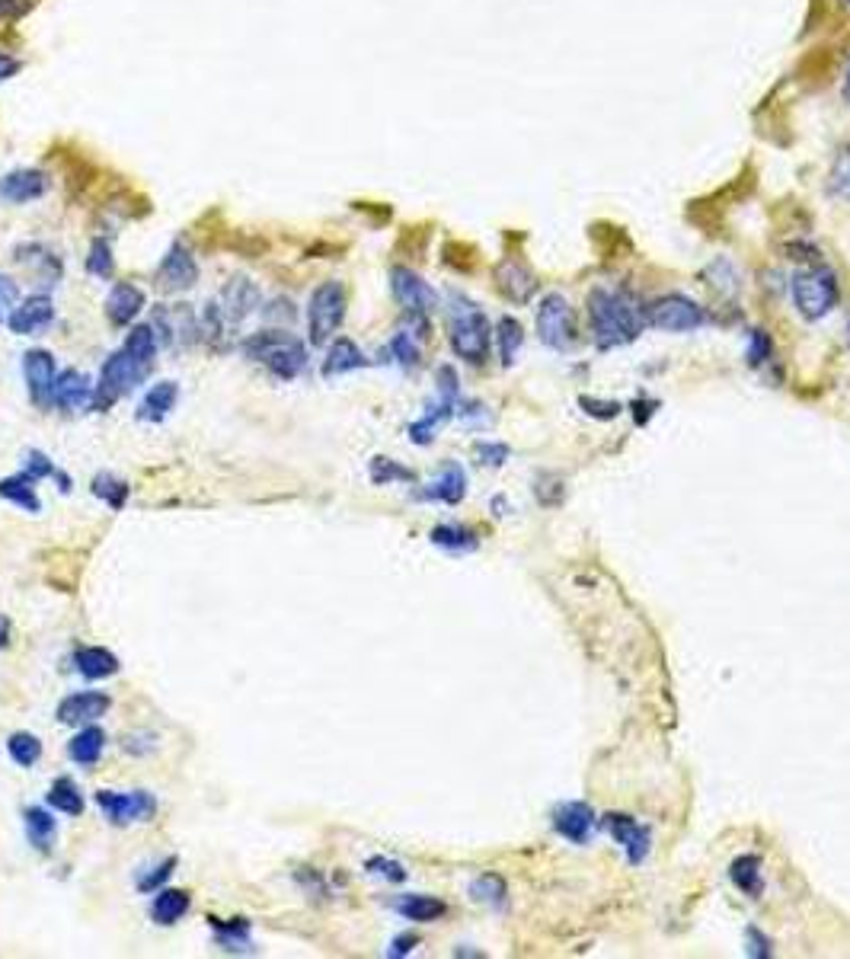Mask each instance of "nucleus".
<instances>
[{"label": "nucleus", "instance_id": "53", "mask_svg": "<svg viewBox=\"0 0 850 959\" xmlns=\"http://www.w3.org/2000/svg\"><path fill=\"white\" fill-rule=\"evenodd\" d=\"M579 406H585V413L595 419H614L620 413V403H601L592 397H579Z\"/></svg>", "mask_w": 850, "mask_h": 959}, {"label": "nucleus", "instance_id": "34", "mask_svg": "<svg viewBox=\"0 0 850 959\" xmlns=\"http://www.w3.org/2000/svg\"><path fill=\"white\" fill-rule=\"evenodd\" d=\"M0 496H4L7 502H13L16 509H23V512H42V502H39V496H36V480H32L29 474H16V477H4L0 480Z\"/></svg>", "mask_w": 850, "mask_h": 959}, {"label": "nucleus", "instance_id": "51", "mask_svg": "<svg viewBox=\"0 0 850 959\" xmlns=\"http://www.w3.org/2000/svg\"><path fill=\"white\" fill-rule=\"evenodd\" d=\"M831 189L841 192L844 199H850V151H844L838 157L835 170H831Z\"/></svg>", "mask_w": 850, "mask_h": 959}, {"label": "nucleus", "instance_id": "11", "mask_svg": "<svg viewBox=\"0 0 850 959\" xmlns=\"http://www.w3.org/2000/svg\"><path fill=\"white\" fill-rule=\"evenodd\" d=\"M195 282H199V263H195V253L183 240H176L167 250V256L160 259V266L154 272V285L163 291V295H179V291L195 288Z\"/></svg>", "mask_w": 850, "mask_h": 959}, {"label": "nucleus", "instance_id": "42", "mask_svg": "<svg viewBox=\"0 0 850 959\" xmlns=\"http://www.w3.org/2000/svg\"><path fill=\"white\" fill-rule=\"evenodd\" d=\"M7 752L20 768H32V765H39V758H42V742L32 733H13L7 739Z\"/></svg>", "mask_w": 850, "mask_h": 959}, {"label": "nucleus", "instance_id": "49", "mask_svg": "<svg viewBox=\"0 0 850 959\" xmlns=\"http://www.w3.org/2000/svg\"><path fill=\"white\" fill-rule=\"evenodd\" d=\"M745 953L755 956V959H771V956H774L771 937L761 934L758 928H748V931H745Z\"/></svg>", "mask_w": 850, "mask_h": 959}, {"label": "nucleus", "instance_id": "4", "mask_svg": "<svg viewBox=\"0 0 850 959\" xmlns=\"http://www.w3.org/2000/svg\"><path fill=\"white\" fill-rule=\"evenodd\" d=\"M144 378H151V368H144L138 359H132L125 349H119V352H112L109 359L103 362V368H100V381L93 384V403H90V410H96V413H106V410H112L125 394H132V390L144 381Z\"/></svg>", "mask_w": 850, "mask_h": 959}, {"label": "nucleus", "instance_id": "20", "mask_svg": "<svg viewBox=\"0 0 850 959\" xmlns=\"http://www.w3.org/2000/svg\"><path fill=\"white\" fill-rule=\"evenodd\" d=\"M595 825H598L595 809L582 800H569V803H560L557 809H553V828H557V832L572 844H588Z\"/></svg>", "mask_w": 850, "mask_h": 959}, {"label": "nucleus", "instance_id": "57", "mask_svg": "<svg viewBox=\"0 0 850 959\" xmlns=\"http://www.w3.org/2000/svg\"><path fill=\"white\" fill-rule=\"evenodd\" d=\"M23 64H20V58H13V55H7V52H0V80H10L16 71H20Z\"/></svg>", "mask_w": 850, "mask_h": 959}, {"label": "nucleus", "instance_id": "8", "mask_svg": "<svg viewBox=\"0 0 850 959\" xmlns=\"http://www.w3.org/2000/svg\"><path fill=\"white\" fill-rule=\"evenodd\" d=\"M147 323L167 349H189L199 343V314L192 311V304H160Z\"/></svg>", "mask_w": 850, "mask_h": 959}, {"label": "nucleus", "instance_id": "19", "mask_svg": "<svg viewBox=\"0 0 850 959\" xmlns=\"http://www.w3.org/2000/svg\"><path fill=\"white\" fill-rule=\"evenodd\" d=\"M45 192H48V176L42 170H36V167L10 170V173L0 176V202H7V205L39 202Z\"/></svg>", "mask_w": 850, "mask_h": 959}, {"label": "nucleus", "instance_id": "30", "mask_svg": "<svg viewBox=\"0 0 850 959\" xmlns=\"http://www.w3.org/2000/svg\"><path fill=\"white\" fill-rule=\"evenodd\" d=\"M45 803H48V809H58V812H64V816H84V809H87V800H84V793H80V787L74 784V777H55V784L48 787V793H45Z\"/></svg>", "mask_w": 850, "mask_h": 959}, {"label": "nucleus", "instance_id": "46", "mask_svg": "<svg viewBox=\"0 0 850 959\" xmlns=\"http://www.w3.org/2000/svg\"><path fill=\"white\" fill-rule=\"evenodd\" d=\"M23 474H29L32 480H48V477L55 480L58 467L52 464V458H48L45 451L32 448V451H26V461H23Z\"/></svg>", "mask_w": 850, "mask_h": 959}, {"label": "nucleus", "instance_id": "12", "mask_svg": "<svg viewBox=\"0 0 850 959\" xmlns=\"http://www.w3.org/2000/svg\"><path fill=\"white\" fill-rule=\"evenodd\" d=\"M390 291H394L397 304L406 314H432L438 307V295L435 288L422 279L419 272L406 269V266H394L390 269Z\"/></svg>", "mask_w": 850, "mask_h": 959}, {"label": "nucleus", "instance_id": "54", "mask_svg": "<svg viewBox=\"0 0 850 959\" xmlns=\"http://www.w3.org/2000/svg\"><path fill=\"white\" fill-rule=\"evenodd\" d=\"M263 314H266V320H272V323H275V320L291 323V320H294V314H298V311H294V304H291L288 298H279V301H272Z\"/></svg>", "mask_w": 850, "mask_h": 959}, {"label": "nucleus", "instance_id": "18", "mask_svg": "<svg viewBox=\"0 0 850 959\" xmlns=\"http://www.w3.org/2000/svg\"><path fill=\"white\" fill-rule=\"evenodd\" d=\"M218 304H221L227 323H231V327H240V323L247 320L253 311H259V304H263V291H259V285H253L250 279L237 275V279H231L221 288Z\"/></svg>", "mask_w": 850, "mask_h": 959}, {"label": "nucleus", "instance_id": "17", "mask_svg": "<svg viewBox=\"0 0 850 959\" xmlns=\"http://www.w3.org/2000/svg\"><path fill=\"white\" fill-rule=\"evenodd\" d=\"M109 707H112V697L106 691H77V694H68L58 704V723L90 726L96 720H103Z\"/></svg>", "mask_w": 850, "mask_h": 959}, {"label": "nucleus", "instance_id": "23", "mask_svg": "<svg viewBox=\"0 0 850 959\" xmlns=\"http://www.w3.org/2000/svg\"><path fill=\"white\" fill-rule=\"evenodd\" d=\"M464 496H467V474L457 461H448L445 467H441V474L425 486V490H419V499L445 502V506H457Z\"/></svg>", "mask_w": 850, "mask_h": 959}, {"label": "nucleus", "instance_id": "36", "mask_svg": "<svg viewBox=\"0 0 850 959\" xmlns=\"http://www.w3.org/2000/svg\"><path fill=\"white\" fill-rule=\"evenodd\" d=\"M429 541L441 550H451V554H470V550L480 547L477 531H470L464 525H435Z\"/></svg>", "mask_w": 850, "mask_h": 959}, {"label": "nucleus", "instance_id": "47", "mask_svg": "<svg viewBox=\"0 0 850 959\" xmlns=\"http://www.w3.org/2000/svg\"><path fill=\"white\" fill-rule=\"evenodd\" d=\"M473 454H477V461L483 464V467H502L505 461H509V445H502V442H477L473 445Z\"/></svg>", "mask_w": 850, "mask_h": 959}, {"label": "nucleus", "instance_id": "10", "mask_svg": "<svg viewBox=\"0 0 850 959\" xmlns=\"http://www.w3.org/2000/svg\"><path fill=\"white\" fill-rule=\"evenodd\" d=\"M96 806L112 825H135V822H151L157 812L154 793L147 790H100L96 793Z\"/></svg>", "mask_w": 850, "mask_h": 959}, {"label": "nucleus", "instance_id": "41", "mask_svg": "<svg viewBox=\"0 0 850 959\" xmlns=\"http://www.w3.org/2000/svg\"><path fill=\"white\" fill-rule=\"evenodd\" d=\"M368 474H371V483L374 486H387V483H413L416 474L410 467L397 464L394 458H371L368 464Z\"/></svg>", "mask_w": 850, "mask_h": 959}, {"label": "nucleus", "instance_id": "6", "mask_svg": "<svg viewBox=\"0 0 850 959\" xmlns=\"http://www.w3.org/2000/svg\"><path fill=\"white\" fill-rule=\"evenodd\" d=\"M793 301L799 317L806 320H822L838 307L841 301V285L835 279V272L825 269L822 263H812L809 269L796 272L793 279Z\"/></svg>", "mask_w": 850, "mask_h": 959}, {"label": "nucleus", "instance_id": "16", "mask_svg": "<svg viewBox=\"0 0 850 959\" xmlns=\"http://www.w3.org/2000/svg\"><path fill=\"white\" fill-rule=\"evenodd\" d=\"M604 828H608L611 838L624 848L630 864H643L649 854V844H652V835L646 825H640L633 816H627V812H608V816H604Z\"/></svg>", "mask_w": 850, "mask_h": 959}, {"label": "nucleus", "instance_id": "24", "mask_svg": "<svg viewBox=\"0 0 850 959\" xmlns=\"http://www.w3.org/2000/svg\"><path fill=\"white\" fill-rule=\"evenodd\" d=\"M368 365V355L358 349V343H352L349 336H336L330 349H326L323 359V378H339L349 375V371H358Z\"/></svg>", "mask_w": 850, "mask_h": 959}, {"label": "nucleus", "instance_id": "31", "mask_svg": "<svg viewBox=\"0 0 850 959\" xmlns=\"http://www.w3.org/2000/svg\"><path fill=\"white\" fill-rule=\"evenodd\" d=\"M189 905H192V899L186 889H160L151 902V918L167 928V924H176L186 918Z\"/></svg>", "mask_w": 850, "mask_h": 959}, {"label": "nucleus", "instance_id": "28", "mask_svg": "<svg viewBox=\"0 0 850 959\" xmlns=\"http://www.w3.org/2000/svg\"><path fill=\"white\" fill-rule=\"evenodd\" d=\"M729 880L735 883V889L742 896L761 899L764 892V873H761V857L758 854H742L729 864Z\"/></svg>", "mask_w": 850, "mask_h": 959}, {"label": "nucleus", "instance_id": "39", "mask_svg": "<svg viewBox=\"0 0 850 959\" xmlns=\"http://www.w3.org/2000/svg\"><path fill=\"white\" fill-rule=\"evenodd\" d=\"M90 493L96 499H103L112 512H119V509H125V502H128V483L122 477H116V474H96L93 483H90Z\"/></svg>", "mask_w": 850, "mask_h": 959}, {"label": "nucleus", "instance_id": "13", "mask_svg": "<svg viewBox=\"0 0 850 959\" xmlns=\"http://www.w3.org/2000/svg\"><path fill=\"white\" fill-rule=\"evenodd\" d=\"M23 378H26L29 400L45 410V406L52 403V390H55V381H58L55 355L48 349H29L23 355Z\"/></svg>", "mask_w": 850, "mask_h": 959}, {"label": "nucleus", "instance_id": "59", "mask_svg": "<svg viewBox=\"0 0 850 959\" xmlns=\"http://www.w3.org/2000/svg\"><path fill=\"white\" fill-rule=\"evenodd\" d=\"M844 93H847V100H850V74H847V90H844Z\"/></svg>", "mask_w": 850, "mask_h": 959}, {"label": "nucleus", "instance_id": "60", "mask_svg": "<svg viewBox=\"0 0 850 959\" xmlns=\"http://www.w3.org/2000/svg\"><path fill=\"white\" fill-rule=\"evenodd\" d=\"M844 4H847V7H850V0H844Z\"/></svg>", "mask_w": 850, "mask_h": 959}, {"label": "nucleus", "instance_id": "9", "mask_svg": "<svg viewBox=\"0 0 850 959\" xmlns=\"http://www.w3.org/2000/svg\"><path fill=\"white\" fill-rule=\"evenodd\" d=\"M537 336L541 343L553 352H566L572 343H576V323H572V307L569 301L560 295V291H550L544 295L541 307H537Z\"/></svg>", "mask_w": 850, "mask_h": 959}, {"label": "nucleus", "instance_id": "26", "mask_svg": "<svg viewBox=\"0 0 850 959\" xmlns=\"http://www.w3.org/2000/svg\"><path fill=\"white\" fill-rule=\"evenodd\" d=\"M74 665L84 678L103 681V678H112L119 672V656L109 653L106 646H80L74 653Z\"/></svg>", "mask_w": 850, "mask_h": 959}, {"label": "nucleus", "instance_id": "55", "mask_svg": "<svg viewBox=\"0 0 850 959\" xmlns=\"http://www.w3.org/2000/svg\"><path fill=\"white\" fill-rule=\"evenodd\" d=\"M39 0H0V16L4 20H20L23 13H29Z\"/></svg>", "mask_w": 850, "mask_h": 959}, {"label": "nucleus", "instance_id": "1", "mask_svg": "<svg viewBox=\"0 0 850 959\" xmlns=\"http://www.w3.org/2000/svg\"><path fill=\"white\" fill-rule=\"evenodd\" d=\"M588 317H592V339L601 352L633 343L646 330V307L624 285H601L588 295Z\"/></svg>", "mask_w": 850, "mask_h": 959}, {"label": "nucleus", "instance_id": "58", "mask_svg": "<svg viewBox=\"0 0 850 959\" xmlns=\"http://www.w3.org/2000/svg\"><path fill=\"white\" fill-rule=\"evenodd\" d=\"M10 637H13V624H10V617L0 614V649H7V646H10Z\"/></svg>", "mask_w": 850, "mask_h": 959}, {"label": "nucleus", "instance_id": "2", "mask_svg": "<svg viewBox=\"0 0 850 959\" xmlns=\"http://www.w3.org/2000/svg\"><path fill=\"white\" fill-rule=\"evenodd\" d=\"M240 349L250 362H259L263 368H269V375H275L279 381L301 378L307 362H310L304 339H298L282 327L279 330H259V333L247 336Z\"/></svg>", "mask_w": 850, "mask_h": 959}, {"label": "nucleus", "instance_id": "32", "mask_svg": "<svg viewBox=\"0 0 850 959\" xmlns=\"http://www.w3.org/2000/svg\"><path fill=\"white\" fill-rule=\"evenodd\" d=\"M211 928H215V944L221 950H231V953H253V944H250V921L247 918H231V921H218V918H208Z\"/></svg>", "mask_w": 850, "mask_h": 959}, {"label": "nucleus", "instance_id": "52", "mask_svg": "<svg viewBox=\"0 0 850 959\" xmlns=\"http://www.w3.org/2000/svg\"><path fill=\"white\" fill-rule=\"evenodd\" d=\"M294 880H298L307 892H314L317 899H323L326 892H330V889H326V880H323V876H320L314 867H298V873H294Z\"/></svg>", "mask_w": 850, "mask_h": 959}, {"label": "nucleus", "instance_id": "27", "mask_svg": "<svg viewBox=\"0 0 850 959\" xmlns=\"http://www.w3.org/2000/svg\"><path fill=\"white\" fill-rule=\"evenodd\" d=\"M176 400H179V384H176V381H160V384H154V387L144 394V400H141V406H138V419H141V422H160V419H167V416L176 410Z\"/></svg>", "mask_w": 850, "mask_h": 959}, {"label": "nucleus", "instance_id": "50", "mask_svg": "<svg viewBox=\"0 0 850 959\" xmlns=\"http://www.w3.org/2000/svg\"><path fill=\"white\" fill-rule=\"evenodd\" d=\"M365 867H368V873H381V876H387L390 883H403V880H406V870H403V864H397V860L371 857Z\"/></svg>", "mask_w": 850, "mask_h": 959}, {"label": "nucleus", "instance_id": "15", "mask_svg": "<svg viewBox=\"0 0 850 959\" xmlns=\"http://www.w3.org/2000/svg\"><path fill=\"white\" fill-rule=\"evenodd\" d=\"M493 279H496L499 295L512 304H528L537 295V275L528 269L525 259H518V256H505L493 269Z\"/></svg>", "mask_w": 850, "mask_h": 959}, {"label": "nucleus", "instance_id": "56", "mask_svg": "<svg viewBox=\"0 0 850 959\" xmlns=\"http://www.w3.org/2000/svg\"><path fill=\"white\" fill-rule=\"evenodd\" d=\"M416 947H419V937H416V934H400V937H394V944H390L387 956H394V959L410 956Z\"/></svg>", "mask_w": 850, "mask_h": 959}, {"label": "nucleus", "instance_id": "44", "mask_svg": "<svg viewBox=\"0 0 850 959\" xmlns=\"http://www.w3.org/2000/svg\"><path fill=\"white\" fill-rule=\"evenodd\" d=\"M176 864L179 860L176 857H163L157 867H151V870H144L141 876H138V892H154V889H160L163 883L170 880L173 876V870H176Z\"/></svg>", "mask_w": 850, "mask_h": 959}, {"label": "nucleus", "instance_id": "21", "mask_svg": "<svg viewBox=\"0 0 850 959\" xmlns=\"http://www.w3.org/2000/svg\"><path fill=\"white\" fill-rule=\"evenodd\" d=\"M93 403V384L84 371H61L58 381H55V390H52V406L64 413H74V410H87Z\"/></svg>", "mask_w": 850, "mask_h": 959}, {"label": "nucleus", "instance_id": "3", "mask_svg": "<svg viewBox=\"0 0 850 959\" xmlns=\"http://www.w3.org/2000/svg\"><path fill=\"white\" fill-rule=\"evenodd\" d=\"M448 339H451V349L457 359H464L470 365H483L489 359L493 327H489V317L480 311V307L467 301L464 295H451Z\"/></svg>", "mask_w": 850, "mask_h": 959}, {"label": "nucleus", "instance_id": "14", "mask_svg": "<svg viewBox=\"0 0 850 959\" xmlns=\"http://www.w3.org/2000/svg\"><path fill=\"white\" fill-rule=\"evenodd\" d=\"M55 323V301L36 291L23 301H16V307L7 314V327L16 336H39L42 330H48Z\"/></svg>", "mask_w": 850, "mask_h": 959}, {"label": "nucleus", "instance_id": "43", "mask_svg": "<svg viewBox=\"0 0 850 959\" xmlns=\"http://www.w3.org/2000/svg\"><path fill=\"white\" fill-rule=\"evenodd\" d=\"M87 272L93 279H112L116 275V256H112V247L109 240L96 237L90 243V253H87Z\"/></svg>", "mask_w": 850, "mask_h": 959}, {"label": "nucleus", "instance_id": "7", "mask_svg": "<svg viewBox=\"0 0 850 959\" xmlns=\"http://www.w3.org/2000/svg\"><path fill=\"white\" fill-rule=\"evenodd\" d=\"M710 317L700 304H694L684 295H665L652 307H646V327L662 330V333H691L707 327Z\"/></svg>", "mask_w": 850, "mask_h": 959}, {"label": "nucleus", "instance_id": "22", "mask_svg": "<svg viewBox=\"0 0 850 959\" xmlns=\"http://www.w3.org/2000/svg\"><path fill=\"white\" fill-rule=\"evenodd\" d=\"M144 304H147V298L135 282H119L106 295V317L112 327H132L138 314L144 311Z\"/></svg>", "mask_w": 850, "mask_h": 959}, {"label": "nucleus", "instance_id": "35", "mask_svg": "<svg viewBox=\"0 0 850 959\" xmlns=\"http://www.w3.org/2000/svg\"><path fill=\"white\" fill-rule=\"evenodd\" d=\"M454 410H457V403H448V400H438L435 406H429V410H425L410 426L413 445H432L438 426H441V422H448L454 416Z\"/></svg>", "mask_w": 850, "mask_h": 959}, {"label": "nucleus", "instance_id": "29", "mask_svg": "<svg viewBox=\"0 0 850 959\" xmlns=\"http://www.w3.org/2000/svg\"><path fill=\"white\" fill-rule=\"evenodd\" d=\"M103 749H106V733L100 726H84L80 733L71 739V745H68V755H71V761L74 765H80V768H93L96 761L103 758Z\"/></svg>", "mask_w": 850, "mask_h": 959}, {"label": "nucleus", "instance_id": "37", "mask_svg": "<svg viewBox=\"0 0 850 959\" xmlns=\"http://www.w3.org/2000/svg\"><path fill=\"white\" fill-rule=\"evenodd\" d=\"M397 912L406 918V921H416V924H432L438 918H445L448 905L435 899V896H403L397 899Z\"/></svg>", "mask_w": 850, "mask_h": 959}, {"label": "nucleus", "instance_id": "40", "mask_svg": "<svg viewBox=\"0 0 850 959\" xmlns=\"http://www.w3.org/2000/svg\"><path fill=\"white\" fill-rule=\"evenodd\" d=\"M470 896L489 908H502L505 899H509V886H505L499 873H483L470 883Z\"/></svg>", "mask_w": 850, "mask_h": 959}, {"label": "nucleus", "instance_id": "5", "mask_svg": "<svg viewBox=\"0 0 850 959\" xmlns=\"http://www.w3.org/2000/svg\"><path fill=\"white\" fill-rule=\"evenodd\" d=\"M346 307H349V291L342 282L330 279L320 282L314 291H310L307 301V339L310 346H326L330 336H336V330L346 320Z\"/></svg>", "mask_w": 850, "mask_h": 959}, {"label": "nucleus", "instance_id": "25", "mask_svg": "<svg viewBox=\"0 0 850 959\" xmlns=\"http://www.w3.org/2000/svg\"><path fill=\"white\" fill-rule=\"evenodd\" d=\"M23 828H26V838L32 848H36L39 854H52L55 838H58V822L52 812H48V806H26Z\"/></svg>", "mask_w": 850, "mask_h": 959}, {"label": "nucleus", "instance_id": "48", "mask_svg": "<svg viewBox=\"0 0 850 959\" xmlns=\"http://www.w3.org/2000/svg\"><path fill=\"white\" fill-rule=\"evenodd\" d=\"M435 378H438V400L457 403V397H461V378H457V371L451 365H441Z\"/></svg>", "mask_w": 850, "mask_h": 959}, {"label": "nucleus", "instance_id": "45", "mask_svg": "<svg viewBox=\"0 0 850 959\" xmlns=\"http://www.w3.org/2000/svg\"><path fill=\"white\" fill-rule=\"evenodd\" d=\"M774 359V343L764 330H748V365H764Z\"/></svg>", "mask_w": 850, "mask_h": 959}, {"label": "nucleus", "instance_id": "38", "mask_svg": "<svg viewBox=\"0 0 850 959\" xmlns=\"http://www.w3.org/2000/svg\"><path fill=\"white\" fill-rule=\"evenodd\" d=\"M521 346H525V330H521V323L515 317H499V323H496V349H499V359H502L505 368L515 365Z\"/></svg>", "mask_w": 850, "mask_h": 959}, {"label": "nucleus", "instance_id": "33", "mask_svg": "<svg viewBox=\"0 0 850 959\" xmlns=\"http://www.w3.org/2000/svg\"><path fill=\"white\" fill-rule=\"evenodd\" d=\"M122 349L132 355V359H138L144 368H151L154 371V365H157V349H160V339H157V333H154V327L151 323H138V327H132L128 330V336H125V343H122Z\"/></svg>", "mask_w": 850, "mask_h": 959}]
</instances>
